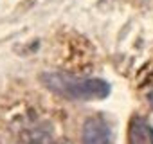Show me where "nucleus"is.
<instances>
[{"mask_svg": "<svg viewBox=\"0 0 153 144\" xmlns=\"http://www.w3.org/2000/svg\"><path fill=\"white\" fill-rule=\"evenodd\" d=\"M42 85L68 101H101L110 96V83L101 78H78L67 72H43Z\"/></svg>", "mask_w": 153, "mask_h": 144, "instance_id": "obj_1", "label": "nucleus"}, {"mask_svg": "<svg viewBox=\"0 0 153 144\" xmlns=\"http://www.w3.org/2000/svg\"><path fill=\"white\" fill-rule=\"evenodd\" d=\"M112 142H114V131L105 117L92 115L83 122L81 144H112Z\"/></svg>", "mask_w": 153, "mask_h": 144, "instance_id": "obj_2", "label": "nucleus"}, {"mask_svg": "<svg viewBox=\"0 0 153 144\" xmlns=\"http://www.w3.org/2000/svg\"><path fill=\"white\" fill-rule=\"evenodd\" d=\"M128 144H153V126L140 115H133L128 126Z\"/></svg>", "mask_w": 153, "mask_h": 144, "instance_id": "obj_3", "label": "nucleus"}, {"mask_svg": "<svg viewBox=\"0 0 153 144\" xmlns=\"http://www.w3.org/2000/svg\"><path fill=\"white\" fill-rule=\"evenodd\" d=\"M148 103H149V106L153 108V88L148 92Z\"/></svg>", "mask_w": 153, "mask_h": 144, "instance_id": "obj_4", "label": "nucleus"}]
</instances>
